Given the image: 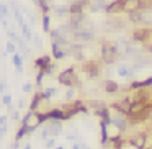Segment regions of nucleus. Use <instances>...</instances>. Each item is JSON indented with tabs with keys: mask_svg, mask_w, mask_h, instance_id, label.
<instances>
[{
	"mask_svg": "<svg viewBox=\"0 0 152 149\" xmlns=\"http://www.w3.org/2000/svg\"><path fill=\"white\" fill-rule=\"evenodd\" d=\"M5 90V82H0V93H4Z\"/></svg>",
	"mask_w": 152,
	"mask_h": 149,
	"instance_id": "obj_42",
	"label": "nucleus"
},
{
	"mask_svg": "<svg viewBox=\"0 0 152 149\" xmlns=\"http://www.w3.org/2000/svg\"><path fill=\"white\" fill-rule=\"evenodd\" d=\"M20 28H21V34H23V38H25V40H26V41H31V40H33V34H31V30H30V26H28L26 23H23Z\"/></svg>",
	"mask_w": 152,
	"mask_h": 149,
	"instance_id": "obj_26",
	"label": "nucleus"
},
{
	"mask_svg": "<svg viewBox=\"0 0 152 149\" xmlns=\"http://www.w3.org/2000/svg\"><path fill=\"white\" fill-rule=\"evenodd\" d=\"M43 31L49 33L51 31V17L49 13H43Z\"/></svg>",
	"mask_w": 152,
	"mask_h": 149,
	"instance_id": "obj_25",
	"label": "nucleus"
},
{
	"mask_svg": "<svg viewBox=\"0 0 152 149\" xmlns=\"http://www.w3.org/2000/svg\"><path fill=\"white\" fill-rule=\"evenodd\" d=\"M134 74H136L134 66H126V64L118 66V76L123 77V79H129V77H132Z\"/></svg>",
	"mask_w": 152,
	"mask_h": 149,
	"instance_id": "obj_15",
	"label": "nucleus"
},
{
	"mask_svg": "<svg viewBox=\"0 0 152 149\" xmlns=\"http://www.w3.org/2000/svg\"><path fill=\"white\" fill-rule=\"evenodd\" d=\"M10 15V10L5 4H0V18H7Z\"/></svg>",
	"mask_w": 152,
	"mask_h": 149,
	"instance_id": "obj_30",
	"label": "nucleus"
},
{
	"mask_svg": "<svg viewBox=\"0 0 152 149\" xmlns=\"http://www.w3.org/2000/svg\"><path fill=\"white\" fill-rule=\"evenodd\" d=\"M131 103H132L131 97H124V98H121V100L113 102L111 105H110V108H113L115 112H118L119 115L128 116L129 115V110H131Z\"/></svg>",
	"mask_w": 152,
	"mask_h": 149,
	"instance_id": "obj_6",
	"label": "nucleus"
},
{
	"mask_svg": "<svg viewBox=\"0 0 152 149\" xmlns=\"http://www.w3.org/2000/svg\"><path fill=\"white\" fill-rule=\"evenodd\" d=\"M110 25H113V23H110ZM116 25H123V21H118V23H116ZM113 30H121V26H115V28H113Z\"/></svg>",
	"mask_w": 152,
	"mask_h": 149,
	"instance_id": "obj_43",
	"label": "nucleus"
},
{
	"mask_svg": "<svg viewBox=\"0 0 152 149\" xmlns=\"http://www.w3.org/2000/svg\"><path fill=\"white\" fill-rule=\"evenodd\" d=\"M102 87H103V92H106L108 95H116V93L121 90V87H119L118 82H115V80L111 79H105L102 80Z\"/></svg>",
	"mask_w": 152,
	"mask_h": 149,
	"instance_id": "obj_10",
	"label": "nucleus"
},
{
	"mask_svg": "<svg viewBox=\"0 0 152 149\" xmlns=\"http://www.w3.org/2000/svg\"><path fill=\"white\" fill-rule=\"evenodd\" d=\"M51 64H53V62H51V56H49V54H43V56H39V57L34 59V67L39 69V70H46Z\"/></svg>",
	"mask_w": 152,
	"mask_h": 149,
	"instance_id": "obj_13",
	"label": "nucleus"
},
{
	"mask_svg": "<svg viewBox=\"0 0 152 149\" xmlns=\"http://www.w3.org/2000/svg\"><path fill=\"white\" fill-rule=\"evenodd\" d=\"M43 102H44V98H43V93H41V90L34 92L33 98H31V102H30V110H31V112H38Z\"/></svg>",
	"mask_w": 152,
	"mask_h": 149,
	"instance_id": "obj_16",
	"label": "nucleus"
},
{
	"mask_svg": "<svg viewBox=\"0 0 152 149\" xmlns=\"http://www.w3.org/2000/svg\"><path fill=\"white\" fill-rule=\"evenodd\" d=\"M51 49H53V57L56 61H61V59H64V57L67 56V53L62 49V46L57 44V43H51Z\"/></svg>",
	"mask_w": 152,
	"mask_h": 149,
	"instance_id": "obj_18",
	"label": "nucleus"
},
{
	"mask_svg": "<svg viewBox=\"0 0 152 149\" xmlns=\"http://www.w3.org/2000/svg\"><path fill=\"white\" fill-rule=\"evenodd\" d=\"M5 51H7L8 54L17 53V44H15V41H7V44H5Z\"/></svg>",
	"mask_w": 152,
	"mask_h": 149,
	"instance_id": "obj_28",
	"label": "nucleus"
},
{
	"mask_svg": "<svg viewBox=\"0 0 152 149\" xmlns=\"http://www.w3.org/2000/svg\"><path fill=\"white\" fill-rule=\"evenodd\" d=\"M56 148V138H48L46 139V149H54Z\"/></svg>",
	"mask_w": 152,
	"mask_h": 149,
	"instance_id": "obj_33",
	"label": "nucleus"
},
{
	"mask_svg": "<svg viewBox=\"0 0 152 149\" xmlns=\"http://www.w3.org/2000/svg\"><path fill=\"white\" fill-rule=\"evenodd\" d=\"M54 149H64V148H62V146H57V148H54Z\"/></svg>",
	"mask_w": 152,
	"mask_h": 149,
	"instance_id": "obj_45",
	"label": "nucleus"
},
{
	"mask_svg": "<svg viewBox=\"0 0 152 149\" xmlns=\"http://www.w3.org/2000/svg\"><path fill=\"white\" fill-rule=\"evenodd\" d=\"M147 30L149 28H145V26H136L134 30H132V33H131V40L134 41L136 44L137 43L142 44V41L145 40V36H147Z\"/></svg>",
	"mask_w": 152,
	"mask_h": 149,
	"instance_id": "obj_11",
	"label": "nucleus"
},
{
	"mask_svg": "<svg viewBox=\"0 0 152 149\" xmlns=\"http://www.w3.org/2000/svg\"><path fill=\"white\" fill-rule=\"evenodd\" d=\"M75 87H67V92H66V102H72L74 97H75Z\"/></svg>",
	"mask_w": 152,
	"mask_h": 149,
	"instance_id": "obj_29",
	"label": "nucleus"
},
{
	"mask_svg": "<svg viewBox=\"0 0 152 149\" xmlns=\"http://www.w3.org/2000/svg\"><path fill=\"white\" fill-rule=\"evenodd\" d=\"M28 133H30V131H28V128H26V126L20 125V128L17 129V134H15V141H18V142H20L21 139H23L25 136L28 134Z\"/></svg>",
	"mask_w": 152,
	"mask_h": 149,
	"instance_id": "obj_24",
	"label": "nucleus"
},
{
	"mask_svg": "<svg viewBox=\"0 0 152 149\" xmlns=\"http://www.w3.org/2000/svg\"><path fill=\"white\" fill-rule=\"evenodd\" d=\"M54 70H56V64H51V66L48 67L46 70H44V74H46V76H53Z\"/></svg>",
	"mask_w": 152,
	"mask_h": 149,
	"instance_id": "obj_35",
	"label": "nucleus"
},
{
	"mask_svg": "<svg viewBox=\"0 0 152 149\" xmlns=\"http://www.w3.org/2000/svg\"><path fill=\"white\" fill-rule=\"evenodd\" d=\"M18 108H20V110H21V108H25V100H21V98H20V102H18Z\"/></svg>",
	"mask_w": 152,
	"mask_h": 149,
	"instance_id": "obj_41",
	"label": "nucleus"
},
{
	"mask_svg": "<svg viewBox=\"0 0 152 149\" xmlns=\"http://www.w3.org/2000/svg\"><path fill=\"white\" fill-rule=\"evenodd\" d=\"M105 13L108 17H116V15L123 13V0H111V2H108V5L105 8Z\"/></svg>",
	"mask_w": 152,
	"mask_h": 149,
	"instance_id": "obj_9",
	"label": "nucleus"
},
{
	"mask_svg": "<svg viewBox=\"0 0 152 149\" xmlns=\"http://www.w3.org/2000/svg\"><path fill=\"white\" fill-rule=\"evenodd\" d=\"M44 76H46V74H44V70H39V69H38V74H36V85H38V87H41Z\"/></svg>",
	"mask_w": 152,
	"mask_h": 149,
	"instance_id": "obj_31",
	"label": "nucleus"
},
{
	"mask_svg": "<svg viewBox=\"0 0 152 149\" xmlns=\"http://www.w3.org/2000/svg\"><path fill=\"white\" fill-rule=\"evenodd\" d=\"M149 8V0H123V13L129 15Z\"/></svg>",
	"mask_w": 152,
	"mask_h": 149,
	"instance_id": "obj_4",
	"label": "nucleus"
},
{
	"mask_svg": "<svg viewBox=\"0 0 152 149\" xmlns=\"http://www.w3.org/2000/svg\"><path fill=\"white\" fill-rule=\"evenodd\" d=\"M12 62H13V66H15L18 74L23 72V56H20V53L12 54Z\"/></svg>",
	"mask_w": 152,
	"mask_h": 149,
	"instance_id": "obj_20",
	"label": "nucleus"
},
{
	"mask_svg": "<svg viewBox=\"0 0 152 149\" xmlns=\"http://www.w3.org/2000/svg\"><path fill=\"white\" fill-rule=\"evenodd\" d=\"M7 123H8V115H2V116H0V126L7 125Z\"/></svg>",
	"mask_w": 152,
	"mask_h": 149,
	"instance_id": "obj_38",
	"label": "nucleus"
},
{
	"mask_svg": "<svg viewBox=\"0 0 152 149\" xmlns=\"http://www.w3.org/2000/svg\"><path fill=\"white\" fill-rule=\"evenodd\" d=\"M62 133V121L59 120H48L46 126H44L43 133H41V138L48 139V138H56Z\"/></svg>",
	"mask_w": 152,
	"mask_h": 149,
	"instance_id": "obj_3",
	"label": "nucleus"
},
{
	"mask_svg": "<svg viewBox=\"0 0 152 149\" xmlns=\"http://www.w3.org/2000/svg\"><path fill=\"white\" fill-rule=\"evenodd\" d=\"M119 56L121 54L116 48V43H113L110 40H102V43H100V59H102L103 64L111 66L119 59Z\"/></svg>",
	"mask_w": 152,
	"mask_h": 149,
	"instance_id": "obj_1",
	"label": "nucleus"
},
{
	"mask_svg": "<svg viewBox=\"0 0 152 149\" xmlns=\"http://www.w3.org/2000/svg\"><path fill=\"white\" fill-rule=\"evenodd\" d=\"M57 82H59L61 85H64V87H75V89L80 87V80H79V77H77L74 67L64 69L62 72L57 76Z\"/></svg>",
	"mask_w": 152,
	"mask_h": 149,
	"instance_id": "obj_2",
	"label": "nucleus"
},
{
	"mask_svg": "<svg viewBox=\"0 0 152 149\" xmlns=\"http://www.w3.org/2000/svg\"><path fill=\"white\" fill-rule=\"evenodd\" d=\"M7 131H8V125H2V126H0V138H4V136L7 134Z\"/></svg>",
	"mask_w": 152,
	"mask_h": 149,
	"instance_id": "obj_36",
	"label": "nucleus"
},
{
	"mask_svg": "<svg viewBox=\"0 0 152 149\" xmlns=\"http://www.w3.org/2000/svg\"><path fill=\"white\" fill-rule=\"evenodd\" d=\"M41 93H43L44 102H49V100L57 93V89H56V87H48V89H43V90H41Z\"/></svg>",
	"mask_w": 152,
	"mask_h": 149,
	"instance_id": "obj_22",
	"label": "nucleus"
},
{
	"mask_svg": "<svg viewBox=\"0 0 152 149\" xmlns=\"http://www.w3.org/2000/svg\"><path fill=\"white\" fill-rule=\"evenodd\" d=\"M33 40H34V43H36L38 46H41V44H43V43H41V38H39V36H34Z\"/></svg>",
	"mask_w": 152,
	"mask_h": 149,
	"instance_id": "obj_40",
	"label": "nucleus"
},
{
	"mask_svg": "<svg viewBox=\"0 0 152 149\" xmlns=\"http://www.w3.org/2000/svg\"><path fill=\"white\" fill-rule=\"evenodd\" d=\"M80 69L87 74L88 79H96V77L100 76V72H102L100 64L95 62V61H83V64L80 66Z\"/></svg>",
	"mask_w": 152,
	"mask_h": 149,
	"instance_id": "obj_7",
	"label": "nucleus"
},
{
	"mask_svg": "<svg viewBox=\"0 0 152 149\" xmlns=\"http://www.w3.org/2000/svg\"><path fill=\"white\" fill-rule=\"evenodd\" d=\"M137 89H152V76L144 79V80H134L128 87V90H131V92L132 90H137Z\"/></svg>",
	"mask_w": 152,
	"mask_h": 149,
	"instance_id": "obj_12",
	"label": "nucleus"
},
{
	"mask_svg": "<svg viewBox=\"0 0 152 149\" xmlns=\"http://www.w3.org/2000/svg\"><path fill=\"white\" fill-rule=\"evenodd\" d=\"M142 46H144L145 51L152 53V28H149V30H147V36H145L144 41H142Z\"/></svg>",
	"mask_w": 152,
	"mask_h": 149,
	"instance_id": "obj_23",
	"label": "nucleus"
},
{
	"mask_svg": "<svg viewBox=\"0 0 152 149\" xmlns=\"http://www.w3.org/2000/svg\"><path fill=\"white\" fill-rule=\"evenodd\" d=\"M70 38H72L70 41H74V43H80V44L90 43L92 40H95V31H90V30H87V28H82V30L74 31Z\"/></svg>",
	"mask_w": 152,
	"mask_h": 149,
	"instance_id": "obj_5",
	"label": "nucleus"
},
{
	"mask_svg": "<svg viewBox=\"0 0 152 149\" xmlns=\"http://www.w3.org/2000/svg\"><path fill=\"white\" fill-rule=\"evenodd\" d=\"M7 36L10 38V41H15V40H17V34H15L13 30H7Z\"/></svg>",
	"mask_w": 152,
	"mask_h": 149,
	"instance_id": "obj_37",
	"label": "nucleus"
},
{
	"mask_svg": "<svg viewBox=\"0 0 152 149\" xmlns=\"http://www.w3.org/2000/svg\"><path fill=\"white\" fill-rule=\"evenodd\" d=\"M46 115H48V120H59V121H67V120H70V116L67 115V112L62 108V106L48 110Z\"/></svg>",
	"mask_w": 152,
	"mask_h": 149,
	"instance_id": "obj_8",
	"label": "nucleus"
},
{
	"mask_svg": "<svg viewBox=\"0 0 152 149\" xmlns=\"http://www.w3.org/2000/svg\"><path fill=\"white\" fill-rule=\"evenodd\" d=\"M106 5H108V0H92V2H90V10L92 12L105 10Z\"/></svg>",
	"mask_w": 152,
	"mask_h": 149,
	"instance_id": "obj_21",
	"label": "nucleus"
},
{
	"mask_svg": "<svg viewBox=\"0 0 152 149\" xmlns=\"http://www.w3.org/2000/svg\"><path fill=\"white\" fill-rule=\"evenodd\" d=\"M51 12L57 18H66L70 15V5H54V7H51Z\"/></svg>",
	"mask_w": 152,
	"mask_h": 149,
	"instance_id": "obj_14",
	"label": "nucleus"
},
{
	"mask_svg": "<svg viewBox=\"0 0 152 149\" xmlns=\"http://www.w3.org/2000/svg\"><path fill=\"white\" fill-rule=\"evenodd\" d=\"M49 38H51V43H57V44H61V46H62V44L67 41V38L62 36V34H61V31L57 30V28H56V30H51L49 31Z\"/></svg>",
	"mask_w": 152,
	"mask_h": 149,
	"instance_id": "obj_19",
	"label": "nucleus"
},
{
	"mask_svg": "<svg viewBox=\"0 0 152 149\" xmlns=\"http://www.w3.org/2000/svg\"><path fill=\"white\" fill-rule=\"evenodd\" d=\"M108 123L106 121H102L100 120V134H102V139H100V144L102 146H106L110 142V134H108Z\"/></svg>",
	"mask_w": 152,
	"mask_h": 149,
	"instance_id": "obj_17",
	"label": "nucleus"
},
{
	"mask_svg": "<svg viewBox=\"0 0 152 149\" xmlns=\"http://www.w3.org/2000/svg\"><path fill=\"white\" fill-rule=\"evenodd\" d=\"M23 149H31V144H30V142H28V144H26V146H25V148H23Z\"/></svg>",
	"mask_w": 152,
	"mask_h": 149,
	"instance_id": "obj_44",
	"label": "nucleus"
},
{
	"mask_svg": "<svg viewBox=\"0 0 152 149\" xmlns=\"http://www.w3.org/2000/svg\"><path fill=\"white\" fill-rule=\"evenodd\" d=\"M23 92L25 93H31V92H33V84H31V82L25 84V85H23Z\"/></svg>",
	"mask_w": 152,
	"mask_h": 149,
	"instance_id": "obj_34",
	"label": "nucleus"
},
{
	"mask_svg": "<svg viewBox=\"0 0 152 149\" xmlns=\"http://www.w3.org/2000/svg\"><path fill=\"white\" fill-rule=\"evenodd\" d=\"M2 103H4L5 106H12V95H8V93H5L4 97H2Z\"/></svg>",
	"mask_w": 152,
	"mask_h": 149,
	"instance_id": "obj_32",
	"label": "nucleus"
},
{
	"mask_svg": "<svg viewBox=\"0 0 152 149\" xmlns=\"http://www.w3.org/2000/svg\"><path fill=\"white\" fill-rule=\"evenodd\" d=\"M12 120L18 121V120H20V113H18V112H12Z\"/></svg>",
	"mask_w": 152,
	"mask_h": 149,
	"instance_id": "obj_39",
	"label": "nucleus"
},
{
	"mask_svg": "<svg viewBox=\"0 0 152 149\" xmlns=\"http://www.w3.org/2000/svg\"><path fill=\"white\" fill-rule=\"evenodd\" d=\"M13 17H15V20H17V23L20 25H23L25 21H23V17H21V13H20V8L17 7V5H13Z\"/></svg>",
	"mask_w": 152,
	"mask_h": 149,
	"instance_id": "obj_27",
	"label": "nucleus"
}]
</instances>
